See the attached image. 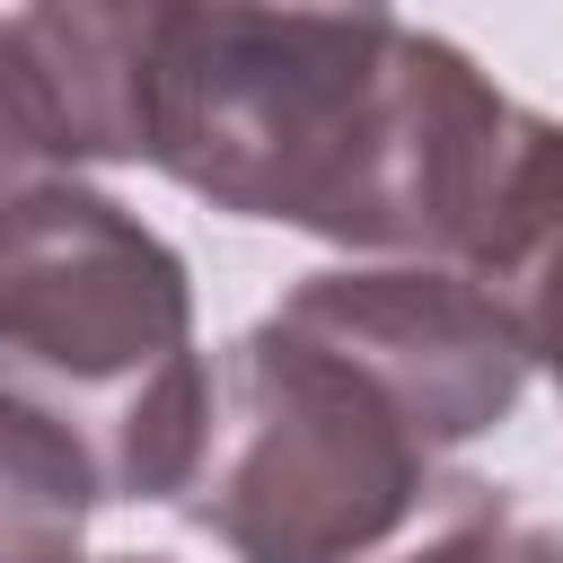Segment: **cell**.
<instances>
[{"label":"cell","mask_w":563,"mask_h":563,"mask_svg":"<svg viewBox=\"0 0 563 563\" xmlns=\"http://www.w3.org/2000/svg\"><path fill=\"white\" fill-rule=\"evenodd\" d=\"M554 132L449 35L378 9H141L132 158L238 220L493 282Z\"/></svg>","instance_id":"obj_1"},{"label":"cell","mask_w":563,"mask_h":563,"mask_svg":"<svg viewBox=\"0 0 563 563\" xmlns=\"http://www.w3.org/2000/svg\"><path fill=\"white\" fill-rule=\"evenodd\" d=\"M185 510L238 563H484L510 537L501 484L282 308L211 361Z\"/></svg>","instance_id":"obj_2"},{"label":"cell","mask_w":563,"mask_h":563,"mask_svg":"<svg viewBox=\"0 0 563 563\" xmlns=\"http://www.w3.org/2000/svg\"><path fill=\"white\" fill-rule=\"evenodd\" d=\"M0 387L88 457L106 501L185 493L211 413L185 255L79 176L26 185L0 211Z\"/></svg>","instance_id":"obj_3"},{"label":"cell","mask_w":563,"mask_h":563,"mask_svg":"<svg viewBox=\"0 0 563 563\" xmlns=\"http://www.w3.org/2000/svg\"><path fill=\"white\" fill-rule=\"evenodd\" d=\"M290 325L352 352L396 405L431 422L440 449L493 431L528 387V334L501 290L449 264H378V273H308L282 299Z\"/></svg>","instance_id":"obj_4"},{"label":"cell","mask_w":563,"mask_h":563,"mask_svg":"<svg viewBox=\"0 0 563 563\" xmlns=\"http://www.w3.org/2000/svg\"><path fill=\"white\" fill-rule=\"evenodd\" d=\"M97 501L88 457L0 387V563H79Z\"/></svg>","instance_id":"obj_5"},{"label":"cell","mask_w":563,"mask_h":563,"mask_svg":"<svg viewBox=\"0 0 563 563\" xmlns=\"http://www.w3.org/2000/svg\"><path fill=\"white\" fill-rule=\"evenodd\" d=\"M484 290L510 299V317L528 334V361H545L554 387H563V132H554V158H545V176L519 211V238H510V255L493 264Z\"/></svg>","instance_id":"obj_6"},{"label":"cell","mask_w":563,"mask_h":563,"mask_svg":"<svg viewBox=\"0 0 563 563\" xmlns=\"http://www.w3.org/2000/svg\"><path fill=\"white\" fill-rule=\"evenodd\" d=\"M44 176H62V158H53V141H44V123H35V97H26V70H18L9 18H0V211H9L26 185H44Z\"/></svg>","instance_id":"obj_7"},{"label":"cell","mask_w":563,"mask_h":563,"mask_svg":"<svg viewBox=\"0 0 563 563\" xmlns=\"http://www.w3.org/2000/svg\"><path fill=\"white\" fill-rule=\"evenodd\" d=\"M484 563H563V537H554V528H510Z\"/></svg>","instance_id":"obj_8"},{"label":"cell","mask_w":563,"mask_h":563,"mask_svg":"<svg viewBox=\"0 0 563 563\" xmlns=\"http://www.w3.org/2000/svg\"><path fill=\"white\" fill-rule=\"evenodd\" d=\"M114 563H158V554H114Z\"/></svg>","instance_id":"obj_9"}]
</instances>
